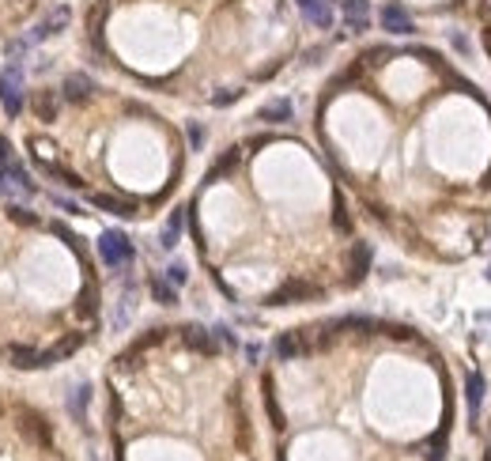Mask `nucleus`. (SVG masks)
<instances>
[{
  "instance_id": "1",
  "label": "nucleus",
  "mask_w": 491,
  "mask_h": 461,
  "mask_svg": "<svg viewBox=\"0 0 491 461\" xmlns=\"http://www.w3.org/2000/svg\"><path fill=\"white\" fill-rule=\"evenodd\" d=\"M98 254L110 269H122L125 261H133V243L122 235V230H106L102 238H98Z\"/></svg>"
},
{
  "instance_id": "2",
  "label": "nucleus",
  "mask_w": 491,
  "mask_h": 461,
  "mask_svg": "<svg viewBox=\"0 0 491 461\" xmlns=\"http://www.w3.org/2000/svg\"><path fill=\"white\" fill-rule=\"evenodd\" d=\"M299 12L307 16V23H314L318 30H329V27H333V8H329V0H299Z\"/></svg>"
},
{
  "instance_id": "3",
  "label": "nucleus",
  "mask_w": 491,
  "mask_h": 461,
  "mask_svg": "<svg viewBox=\"0 0 491 461\" xmlns=\"http://www.w3.org/2000/svg\"><path fill=\"white\" fill-rule=\"evenodd\" d=\"M378 19H381V30H389V35H408L412 30V19L401 4H386Z\"/></svg>"
},
{
  "instance_id": "4",
  "label": "nucleus",
  "mask_w": 491,
  "mask_h": 461,
  "mask_svg": "<svg viewBox=\"0 0 491 461\" xmlns=\"http://www.w3.org/2000/svg\"><path fill=\"white\" fill-rule=\"evenodd\" d=\"M341 8H344V23L352 30L367 27V19H370V4H367V0H341Z\"/></svg>"
},
{
  "instance_id": "5",
  "label": "nucleus",
  "mask_w": 491,
  "mask_h": 461,
  "mask_svg": "<svg viewBox=\"0 0 491 461\" xmlns=\"http://www.w3.org/2000/svg\"><path fill=\"white\" fill-rule=\"evenodd\" d=\"M484 375H480V370H473V375H468V382H465V401H468V416H480V404H484Z\"/></svg>"
},
{
  "instance_id": "6",
  "label": "nucleus",
  "mask_w": 491,
  "mask_h": 461,
  "mask_svg": "<svg viewBox=\"0 0 491 461\" xmlns=\"http://www.w3.org/2000/svg\"><path fill=\"white\" fill-rule=\"evenodd\" d=\"M64 23H69V8H53V12L38 23V30H35V38H49V35H61L64 30Z\"/></svg>"
},
{
  "instance_id": "7",
  "label": "nucleus",
  "mask_w": 491,
  "mask_h": 461,
  "mask_svg": "<svg viewBox=\"0 0 491 461\" xmlns=\"http://www.w3.org/2000/svg\"><path fill=\"white\" fill-rule=\"evenodd\" d=\"M95 91V83H91V76H83V72H72L69 80H64V98H72V103H80V98H87Z\"/></svg>"
},
{
  "instance_id": "8",
  "label": "nucleus",
  "mask_w": 491,
  "mask_h": 461,
  "mask_svg": "<svg viewBox=\"0 0 491 461\" xmlns=\"http://www.w3.org/2000/svg\"><path fill=\"white\" fill-rule=\"evenodd\" d=\"M261 122H291V103L288 98H272V103L261 106Z\"/></svg>"
},
{
  "instance_id": "9",
  "label": "nucleus",
  "mask_w": 491,
  "mask_h": 461,
  "mask_svg": "<svg viewBox=\"0 0 491 461\" xmlns=\"http://www.w3.org/2000/svg\"><path fill=\"white\" fill-rule=\"evenodd\" d=\"M35 114L42 117V122H53V117H57V95H53V91H38L35 95Z\"/></svg>"
},
{
  "instance_id": "10",
  "label": "nucleus",
  "mask_w": 491,
  "mask_h": 461,
  "mask_svg": "<svg viewBox=\"0 0 491 461\" xmlns=\"http://www.w3.org/2000/svg\"><path fill=\"white\" fill-rule=\"evenodd\" d=\"M182 238V212H170L167 227H162V250H174Z\"/></svg>"
},
{
  "instance_id": "11",
  "label": "nucleus",
  "mask_w": 491,
  "mask_h": 461,
  "mask_svg": "<svg viewBox=\"0 0 491 461\" xmlns=\"http://www.w3.org/2000/svg\"><path fill=\"white\" fill-rule=\"evenodd\" d=\"M95 204L98 208H106V212H114V216H136V208L129 204V201H117V197H95Z\"/></svg>"
},
{
  "instance_id": "12",
  "label": "nucleus",
  "mask_w": 491,
  "mask_h": 461,
  "mask_svg": "<svg viewBox=\"0 0 491 461\" xmlns=\"http://www.w3.org/2000/svg\"><path fill=\"white\" fill-rule=\"evenodd\" d=\"M299 352H302V340L295 337V333H288V337L276 340V356L280 359H291V356H299Z\"/></svg>"
},
{
  "instance_id": "13",
  "label": "nucleus",
  "mask_w": 491,
  "mask_h": 461,
  "mask_svg": "<svg viewBox=\"0 0 491 461\" xmlns=\"http://www.w3.org/2000/svg\"><path fill=\"white\" fill-rule=\"evenodd\" d=\"M151 295H155V299L159 303H178V288H174V284L170 280H155V284H151Z\"/></svg>"
},
{
  "instance_id": "14",
  "label": "nucleus",
  "mask_w": 491,
  "mask_h": 461,
  "mask_svg": "<svg viewBox=\"0 0 491 461\" xmlns=\"http://www.w3.org/2000/svg\"><path fill=\"white\" fill-rule=\"evenodd\" d=\"M185 340H189L193 348H201V352H215V340L204 333V329H189V333H185Z\"/></svg>"
},
{
  "instance_id": "15",
  "label": "nucleus",
  "mask_w": 491,
  "mask_h": 461,
  "mask_svg": "<svg viewBox=\"0 0 491 461\" xmlns=\"http://www.w3.org/2000/svg\"><path fill=\"white\" fill-rule=\"evenodd\" d=\"M69 409H72V412L83 420V409H87V386H80V390H76V397L69 401Z\"/></svg>"
},
{
  "instance_id": "16",
  "label": "nucleus",
  "mask_w": 491,
  "mask_h": 461,
  "mask_svg": "<svg viewBox=\"0 0 491 461\" xmlns=\"http://www.w3.org/2000/svg\"><path fill=\"white\" fill-rule=\"evenodd\" d=\"M367 261H370V250L367 246H355V280L367 272Z\"/></svg>"
},
{
  "instance_id": "17",
  "label": "nucleus",
  "mask_w": 491,
  "mask_h": 461,
  "mask_svg": "<svg viewBox=\"0 0 491 461\" xmlns=\"http://www.w3.org/2000/svg\"><path fill=\"white\" fill-rule=\"evenodd\" d=\"M4 110H8V117H16V114H19V110H23V98H19V91L4 98Z\"/></svg>"
},
{
  "instance_id": "18",
  "label": "nucleus",
  "mask_w": 491,
  "mask_h": 461,
  "mask_svg": "<svg viewBox=\"0 0 491 461\" xmlns=\"http://www.w3.org/2000/svg\"><path fill=\"white\" fill-rule=\"evenodd\" d=\"M185 133H189V144H193V148H201V144H204V129L196 125V122H189V129H185Z\"/></svg>"
},
{
  "instance_id": "19",
  "label": "nucleus",
  "mask_w": 491,
  "mask_h": 461,
  "mask_svg": "<svg viewBox=\"0 0 491 461\" xmlns=\"http://www.w3.org/2000/svg\"><path fill=\"white\" fill-rule=\"evenodd\" d=\"M167 280L174 284V288H182V284H185V269H182V265H170V269H167Z\"/></svg>"
},
{
  "instance_id": "20",
  "label": "nucleus",
  "mask_w": 491,
  "mask_h": 461,
  "mask_svg": "<svg viewBox=\"0 0 491 461\" xmlns=\"http://www.w3.org/2000/svg\"><path fill=\"white\" fill-rule=\"evenodd\" d=\"M238 95H242V91H220V95L212 98V103H215V106H227V103H235Z\"/></svg>"
}]
</instances>
